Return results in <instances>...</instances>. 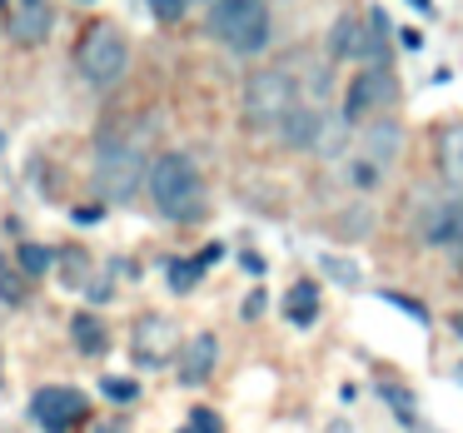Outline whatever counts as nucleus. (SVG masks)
<instances>
[{
  "label": "nucleus",
  "mask_w": 463,
  "mask_h": 433,
  "mask_svg": "<svg viewBox=\"0 0 463 433\" xmlns=\"http://www.w3.org/2000/svg\"><path fill=\"white\" fill-rule=\"evenodd\" d=\"M150 200L165 220L175 224H194L204 210H210V190H204V174L194 165V155L184 150H165L150 160Z\"/></svg>",
  "instance_id": "obj_1"
},
{
  "label": "nucleus",
  "mask_w": 463,
  "mask_h": 433,
  "mask_svg": "<svg viewBox=\"0 0 463 433\" xmlns=\"http://www.w3.org/2000/svg\"><path fill=\"white\" fill-rule=\"evenodd\" d=\"M75 65H80L90 90H115L125 80V71H130V41H125V31L110 21H95L80 35V45H75Z\"/></svg>",
  "instance_id": "obj_2"
},
{
  "label": "nucleus",
  "mask_w": 463,
  "mask_h": 433,
  "mask_svg": "<svg viewBox=\"0 0 463 433\" xmlns=\"http://www.w3.org/2000/svg\"><path fill=\"white\" fill-rule=\"evenodd\" d=\"M210 35L230 45L234 55H254L269 45V5L264 0H214L210 5Z\"/></svg>",
  "instance_id": "obj_3"
},
{
  "label": "nucleus",
  "mask_w": 463,
  "mask_h": 433,
  "mask_svg": "<svg viewBox=\"0 0 463 433\" xmlns=\"http://www.w3.org/2000/svg\"><path fill=\"white\" fill-rule=\"evenodd\" d=\"M140 180H150V174H145V155L135 150V140L100 135V140H95V184H100L115 204H125V200H135Z\"/></svg>",
  "instance_id": "obj_4"
},
{
  "label": "nucleus",
  "mask_w": 463,
  "mask_h": 433,
  "mask_svg": "<svg viewBox=\"0 0 463 433\" xmlns=\"http://www.w3.org/2000/svg\"><path fill=\"white\" fill-rule=\"evenodd\" d=\"M294 105H299V95H294V80L284 71H260L244 85V125L250 130H279Z\"/></svg>",
  "instance_id": "obj_5"
},
{
  "label": "nucleus",
  "mask_w": 463,
  "mask_h": 433,
  "mask_svg": "<svg viewBox=\"0 0 463 433\" xmlns=\"http://www.w3.org/2000/svg\"><path fill=\"white\" fill-rule=\"evenodd\" d=\"M393 100H399V80H393V71H389V65H369V71H359L349 80V95H344V120H349V125H369V120H379V115H389Z\"/></svg>",
  "instance_id": "obj_6"
},
{
  "label": "nucleus",
  "mask_w": 463,
  "mask_h": 433,
  "mask_svg": "<svg viewBox=\"0 0 463 433\" xmlns=\"http://www.w3.org/2000/svg\"><path fill=\"white\" fill-rule=\"evenodd\" d=\"M403 155V125L389 120V115H379V120L359 125V160H369L373 170H389V165H399Z\"/></svg>",
  "instance_id": "obj_7"
},
{
  "label": "nucleus",
  "mask_w": 463,
  "mask_h": 433,
  "mask_svg": "<svg viewBox=\"0 0 463 433\" xmlns=\"http://www.w3.org/2000/svg\"><path fill=\"white\" fill-rule=\"evenodd\" d=\"M130 353L145 363V369L170 363V353H175V324L165 319V314H145V319L135 324V334H130Z\"/></svg>",
  "instance_id": "obj_8"
},
{
  "label": "nucleus",
  "mask_w": 463,
  "mask_h": 433,
  "mask_svg": "<svg viewBox=\"0 0 463 433\" xmlns=\"http://www.w3.org/2000/svg\"><path fill=\"white\" fill-rule=\"evenodd\" d=\"M35 419L51 433H65L85 419V393L80 389H41L35 393Z\"/></svg>",
  "instance_id": "obj_9"
},
{
  "label": "nucleus",
  "mask_w": 463,
  "mask_h": 433,
  "mask_svg": "<svg viewBox=\"0 0 463 433\" xmlns=\"http://www.w3.org/2000/svg\"><path fill=\"white\" fill-rule=\"evenodd\" d=\"M214 363H220V339H214V334H194V339L175 353V373H180L184 383H204L214 373Z\"/></svg>",
  "instance_id": "obj_10"
},
{
  "label": "nucleus",
  "mask_w": 463,
  "mask_h": 433,
  "mask_svg": "<svg viewBox=\"0 0 463 433\" xmlns=\"http://www.w3.org/2000/svg\"><path fill=\"white\" fill-rule=\"evenodd\" d=\"M15 41L21 45H41L45 35L55 31V11L45 0H15V21H11Z\"/></svg>",
  "instance_id": "obj_11"
},
{
  "label": "nucleus",
  "mask_w": 463,
  "mask_h": 433,
  "mask_svg": "<svg viewBox=\"0 0 463 433\" xmlns=\"http://www.w3.org/2000/svg\"><path fill=\"white\" fill-rule=\"evenodd\" d=\"M319 125H324V110H314V105H294V110L284 115L279 135H284V145L314 150V140H319Z\"/></svg>",
  "instance_id": "obj_12"
},
{
  "label": "nucleus",
  "mask_w": 463,
  "mask_h": 433,
  "mask_svg": "<svg viewBox=\"0 0 463 433\" xmlns=\"http://www.w3.org/2000/svg\"><path fill=\"white\" fill-rule=\"evenodd\" d=\"M439 170H443V180H449V190L463 194V125L439 130Z\"/></svg>",
  "instance_id": "obj_13"
},
{
  "label": "nucleus",
  "mask_w": 463,
  "mask_h": 433,
  "mask_svg": "<svg viewBox=\"0 0 463 433\" xmlns=\"http://www.w3.org/2000/svg\"><path fill=\"white\" fill-rule=\"evenodd\" d=\"M71 339H75V349H80L85 359H100V353L110 349V334H105V324L95 319V314H75V319H71Z\"/></svg>",
  "instance_id": "obj_14"
},
{
  "label": "nucleus",
  "mask_w": 463,
  "mask_h": 433,
  "mask_svg": "<svg viewBox=\"0 0 463 433\" xmlns=\"http://www.w3.org/2000/svg\"><path fill=\"white\" fill-rule=\"evenodd\" d=\"M364 25L359 15H339V21L329 25V55L334 61H349V55H364Z\"/></svg>",
  "instance_id": "obj_15"
},
{
  "label": "nucleus",
  "mask_w": 463,
  "mask_h": 433,
  "mask_svg": "<svg viewBox=\"0 0 463 433\" xmlns=\"http://www.w3.org/2000/svg\"><path fill=\"white\" fill-rule=\"evenodd\" d=\"M214 259H220V244H210V249H200L194 259H175V264H170V289L190 294L194 284H200V269H210Z\"/></svg>",
  "instance_id": "obj_16"
},
{
  "label": "nucleus",
  "mask_w": 463,
  "mask_h": 433,
  "mask_svg": "<svg viewBox=\"0 0 463 433\" xmlns=\"http://www.w3.org/2000/svg\"><path fill=\"white\" fill-rule=\"evenodd\" d=\"M284 314H289V324L309 329V324L319 319V289H314L309 279H299V284L289 289V299H284Z\"/></svg>",
  "instance_id": "obj_17"
},
{
  "label": "nucleus",
  "mask_w": 463,
  "mask_h": 433,
  "mask_svg": "<svg viewBox=\"0 0 463 433\" xmlns=\"http://www.w3.org/2000/svg\"><path fill=\"white\" fill-rule=\"evenodd\" d=\"M55 269H65L61 279L71 284V289H80V284H85V274H90V259H85L80 249H61V254H55Z\"/></svg>",
  "instance_id": "obj_18"
},
{
  "label": "nucleus",
  "mask_w": 463,
  "mask_h": 433,
  "mask_svg": "<svg viewBox=\"0 0 463 433\" xmlns=\"http://www.w3.org/2000/svg\"><path fill=\"white\" fill-rule=\"evenodd\" d=\"M344 125H349V120H339V125H334V115H324V125H319V140H314V150H319L324 160H334V155L344 150Z\"/></svg>",
  "instance_id": "obj_19"
},
{
  "label": "nucleus",
  "mask_w": 463,
  "mask_h": 433,
  "mask_svg": "<svg viewBox=\"0 0 463 433\" xmlns=\"http://www.w3.org/2000/svg\"><path fill=\"white\" fill-rule=\"evenodd\" d=\"M21 269L25 274H51L55 269V254L45 244H21Z\"/></svg>",
  "instance_id": "obj_20"
},
{
  "label": "nucleus",
  "mask_w": 463,
  "mask_h": 433,
  "mask_svg": "<svg viewBox=\"0 0 463 433\" xmlns=\"http://www.w3.org/2000/svg\"><path fill=\"white\" fill-rule=\"evenodd\" d=\"M194 0H150V11H155V21H184V11H190Z\"/></svg>",
  "instance_id": "obj_21"
},
{
  "label": "nucleus",
  "mask_w": 463,
  "mask_h": 433,
  "mask_svg": "<svg viewBox=\"0 0 463 433\" xmlns=\"http://www.w3.org/2000/svg\"><path fill=\"white\" fill-rule=\"evenodd\" d=\"M324 269H329L334 279L344 284V289H354V284H359V269H354L349 259H334V254H324Z\"/></svg>",
  "instance_id": "obj_22"
},
{
  "label": "nucleus",
  "mask_w": 463,
  "mask_h": 433,
  "mask_svg": "<svg viewBox=\"0 0 463 433\" xmlns=\"http://www.w3.org/2000/svg\"><path fill=\"white\" fill-rule=\"evenodd\" d=\"M190 433H224L220 413H210V409H194V413H190Z\"/></svg>",
  "instance_id": "obj_23"
},
{
  "label": "nucleus",
  "mask_w": 463,
  "mask_h": 433,
  "mask_svg": "<svg viewBox=\"0 0 463 433\" xmlns=\"http://www.w3.org/2000/svg\"><path fill=\"white\" fill-rule=\"evenodd\" d=\"M105 393H110L115 403H130V399H140V389H135L130 379H105Z\"/></svg>",
  "instance_id": "obj_24"
},
{
  "label": "nucleus",
  "mask_w": 463,
  "mask_h": 433,
  "mask_svg": "<svg viewBox=\"0 0 463 433\" xmlns=\"http://www.w3.org/2000/svg\"><path fill=\"white\" fill-rule=\"evenodd\" d=\"M383 299H389V304H399V309H409V314H413V319H419V324L429 319V314H423V304H419V299H403V294H383Z\"/></svg>",
  "instance_id": "obj_25"
},
{
  "label": "nucleus",
  "mask_w": 463,
  "mask_h": 433,
  "mask_svg": "<svg viewBox=\"0 0 463 433\" xmlns=\"http://www.w3.org/2000/svg\"><path fill=\"white\" fill-rule=\"evenodd\" d=\"M264 304H269V299H264V294L254 289L250 299H244V319H260V314H264Z\"/></svg>",
  "instance_id": "obj_26"
},
{
  "label": "nucleus",
  "mask_w": 463,
  "mask_h": 433,
  "mask_svg": "<svg viewBox=\"0 0 463 433\" xmlns=\"http://www.w3.org/2000/svg\"><path fill=\"white\" fill-rule=\"evenodd\" d=\"M383 399H389L393 409L403 413V419H413V409H409V399H403V389H383Z\"/></svg>",
  "instance_id": "obj_27"
},
{
  "label": "nucleus",
  "mask_w": 463,
  "mask_h": 433,
  "mask_svg": "<svg viewBox=\"0 0 463 433\" xmlns=\"http://www.w3.org/2000/svg\"><path fill=\"white\" fill-rule=\"evenodd\" d=\"M399 45H403V51H419L423 35H419V31H399Z\"/></svg>",
  "instance_id": "obj_28"
},
{
  "label": "nucleus",
  "mask_w": 463,
  "mask_h": 433,
  "mask_svg": "<svg viewBox=\"0 0 463 433\" xmlns=\"http://www.w3.org/2000/svg\"><path fill=\"white\" fill-rule=\"evenodd\" d=\"M453 334H458V339H463V309L453 314Z\"/></svg>",
  "instance_id": "obj_29"
},
{
  "label": "nucleus",
  "mask_w": 463,
  "mask_h": 433,
  "mask_svg": "<svg viewBox=\"0 0 463 433\" xmlns=\"http://www.w3.org/2000/svg\"><path fill=\"white\" fill-rule=\"evenodd\" d=\"M413 11H433V0H409Z\"/></svg>",
  "instance_id": "obj_30"
},
{
  "label": "nucleus",
  "mask_w": 463,
  "mask_h": 433,
  "mask_svg": "<svg viewBox=\"0 0 463 433\" xmlns=\"http://www.w3.org/2000/svg\"><path fill=\"white\" fill-rule=\"evenodd\" d=\"M210 5H214V0H210Z\"/></svg>",
  "instance_id": "obj_31"
}]
</instances>
